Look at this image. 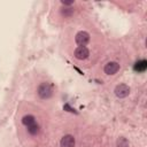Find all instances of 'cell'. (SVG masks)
<instances>
[{
	"label": "cell",
	"mask_w": 147,
	"mask_h": 147,
	"mask_svg": "<svg viewBox=\"0 0 147 147\" xmlns=\"http://www.w3.org/2000/svg\"><path fill=\"white\" fill-rule=\"evenodd\" d=\"M103 70H105V72L107 75H115L119 70V64L117 62H108L105 65Z\"/></svg>",
	"instance_id": "obj_5"
},
{
	"label": "cell",
	"mask_w": 147,
	"mask_h": 147,
	"mask_svg": "<svg viewBox=\"0 0 147 147\" xmlns=\"http://www.w3.org/2000/svg\"><path fill=\"white\" fill-rule=\"evenodd\" d=\"M28 131H29V133H30V134H32V136H36V134H38V133H39L40 129H39V125H38L37 123H34L33 125H30V126H28Z\"/></svg>",
	"instance_id": "obj_9"
},
{
	"label": "cell",
	"mask_w": 147,
	"mask_h": 147,
	"mask_svg": "<svg viewBox=\"0 0 147 147\" xmlns=\"http://www.w3.org/2000/svg\"><path fill=\"white\" fill-rule=\"evenodd\" d=\"M75 40L79 46H85L90 41V34L87 32H85V31H80V32H78L76 34Z\"/></svg>",
	"instance_id": "obj_3"
},
{
	"label": "cell",
	"mask_w": 147,
	"mask_h": 147,
	"mask_svg": "<svg viewBox=\"0 0 147 147\" xmlns=\"http://www.w3.org/2000/svg\"><path fill=\"white\" fill-rule=\"evenodd\" d=\"M75 144H76L75 138H74L71 134L64 136V137L61 139V141H60L61 147H75Z\"/></svg>",
	"instance_id": "obj_6"
},
{
	"label": "cell",
	"mask_w": 147,
	"mask_h": 147,
	"mask_svg": "<svg viewBox=\"0 0 147 147\" xmlns=\"http://www.w3.org/2000/svg\"><path fill=\"white\" fill-rule=\"evenodd\" d=\"M147 68V62L145 60H140L134 64V70L136 71H145Z\"/></svg>",
	"instance_id": "obj_8"
},
{
	"label": "cell",
	"mask_w": 147,
	"mask_h": 147,
	"mask_svg": "<svg viewBox=\"0 0 147 147\" xmlns=\"http://www.w3.org/2000/svg\"><path fill=\"white\" fill-rule=\"evenodd\" d=\"M61 3L64 6H71V5H74V1H61Z\"/></svg>",
	"instance_id": "obj_12"
},
{
	"label": "cell",
	"mask_w": 147,
	"mask_h": 147,
	"mask_svg": "<svg viewBox=\"0 0 147 147\" xmlns=\"http://www.w3.org/2000/svg\"><path fill=\"white\" fill-rule=\"evenodd\" d=\"M115 94L118 98H126L130 94V87L125 84H119L115 87Z\"/></svg>",
	"instance_id": "obj_2"
},
{
	"label": "cell",
	"mask_w": 147,
	"mask_h": 147,
	"mask_svg": "<svg viewBox=\"0 0 147 147\" xmlns=\"http://www.w3.org/2000/svg\"><path fill=\"white\" fill-rule=\"evenodd\" d=\"M90 55V51L85 46H79L75 49V57L78 60H85Z\"/></svg>",
	"instance_id": "obj_4"
},
{
	"label": "cell",
	"mask_w": 147,
	"mask_h": 147,
	"mask_svg": "<svg viewBox=\"0 0 147 147\" xmlns=\"http://www.w3.org/2000/svg\"><path fill=\"white\" fill-rule=\"evenodd\" d=\"M22 123L28 127L30 125H33L36 123V118L32 116V115H25L23 118H22Z\"/></svg>",
	"instance_id": "obj_7"
},
{
	"label": "cell",
	"mask_w": 147,
	"mask_h": 147,
	"mask_svg": "<svg viewBox=\"0 0 147 147\" xmlns=\"http://www.w3.org/2000/svg\"><path fill=\"white\" fill-rule=\"evenodd\" d=\"M127 145H129V142L125 138H119L117 140V146L118 147H127Z\"/></svg>",
	"instance_id": "obj_11"
},
{
	"label": "cell",
	"mask_w": 147,
	"mask_h": 147,
	"mask_svg": "<svg viewBox=\"0 0 147 147\" xmlns=\"http://www.w3.org/2000/svg\"><path fill=\"white\" fill-rule=\"evenodd\" d=\"M72 13H74V9L72 8H65L64 7V8L61 9V14L64 15V16H71Z\"/></svg>",
	"instance_id": "obj_10"
},
{
	"label": "cell",
	"mask_w": 147,
	"mask_h": 147,
	"mask_svg": "<svg viewBox=\"0 0 147 147\" xmlns=\"http://www.w3.org/2000/svg\"><path fill=\"white\" fill-rule=\"evenodd\" d=\"M37 93L41 99H49L53 95V86L49 83H41L38 87Z\"/></svg>",
	"instance_id": "obj_1"
}]
</instances>
